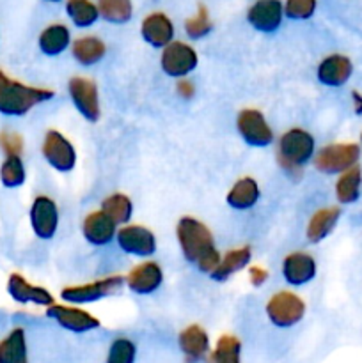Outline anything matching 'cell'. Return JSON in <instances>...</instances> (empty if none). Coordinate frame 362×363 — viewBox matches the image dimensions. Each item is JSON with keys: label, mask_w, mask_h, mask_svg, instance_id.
<instances>
[{"label": "cell", "mask_w": 362, "mask_h": 363, "mask_svg": "<svg viewBox=\"0 0 362 363\" xmlns=\"http://www.w3.org/2000/svg\"><path fill=\"white\" fill-rule=\"evenodd\" d=\"M102 211L116 225H128L133 216V202L126 194H110L103 199Z\"/></svg>", "instance_id": "29"}, {"label": "cell", "mask_w": 362, "mask_h": 363, "mask_svg": "<svg viewBox=\"0 0 362 363\" xmlns=\"http://www.w3.org/2000/svg\"><path fill=\"white\" fill-rule=\"evenodd\" d=\"M197 52L183 41H172L162 50V57H160V66H162L163 73L176 80L187 78L197 67Z\"/></svg>", "instance_id": "11"}, {"label": "cell", "mask_w": 362, "mask_h": 363, "mask_svg": "<svg viewBox=\"0 0 362 363\" xmlns=\"http://www.w3.org/2000/svg\"><path fill=\"white\" fill-rule=\"evenodd\" d=\"M71 53H73L75 60L82 66H94L105 57L106 46L96 35H85V38H78L77 41H73Z\"/></svg>", "instance_id": "28"}, {"label": "cell", "mask_w": 362, "mask_h": 363, "mask_svg": "<svg viewBox=\"0 0 362 363\" xmlns=\"http://www.w3.org/2000/svg\"><path fill=\"white\" fill-rule=\"evenodd\" d=\"M361 149H362V133H361Z\"/></svg>", "instance_id": "42"}, {"label": "cell", "mask_w": 362, "mask_h": 363, "mask_svg": "<svg viewBox=\"0 0 362 363\" xmlns=\"http://www.w3.org/2000/svg\"><path fill=\"white\" fill-rule=\"evenodd\" d=\"M212 30V20H209V13L204 6H199V11L192 18H188L185 23V32L188 38L201 39L209 34Z\"/></svg>", "instance_id": "35"}, {"label": "cell", "mask_w": 362, "mask_h": 363, "mask_svg": "<svg viewBox=\"0 0 362 363\" xmlns=\"http://www.w3.org/2000/svg\"><path fill=\"white\" fill-rule=\"evenodd\" d=\"M0 363H28L27 333L23 328H13L0 340Z\"/></svg>", "instance_id": "25"}, {"label": "cell", "mask_w": 362, "mask_h": 363, "mask_svg": "<svg viewBox=\"0 0 362 363\" xmlns=\"http://www.w3.org/2000/svg\"><path fill=\"white\" fill-rule=\"evenodd\" d=\"M259 197H261V190L254 177H240L234 181L233 186L229 188L226 195V202L229 208L236 209V211H247L258 204Z\"/></svg>", "instance_id": "23"}, {"label": "cell", "mask_w": 362, "mask_h": 363, "mask_svg": "<svg viewBox=\"0 0 362 363\" xmlns=\"http://www.w3.org/2000/svg\"><path fill=\"white\" fill-rule=\"evenodd\" d=\"M316 0H286L284 14L291 20H307L314 14Z\"/></svg>", "instance_id": "36"}, {"label": "cell", "mask_w": 362, "mask_h": 363, "mask_svg": "<svg viewBox=\"0 0 362 363\" xmlns=\"http://www.w3.org/2000/svg\"><path fill=\"white\" fill-rule=\"evenodd\" d=\"M251 259L252 248L248 247V245L233 248V250L226 252V255L220 259V264L216 266V269L209 277H212L215 282H226V280H229L234 273L247 268V266L251 264Z\"/></svg>", "instance_id": "24"}, {"label": "cell", "mask_w": 362, "mask_h": 363, "mask_svg": "<svg viewBox=\"0 0 362 363\" xmlns=\"http://www.w3.org/2000/svg\"><path fill=\"white\" fill-rule=\"evenodd\" d=\"M351 105L357 116H362V94L358 91H351Z\"/></svg>", "instance_id": "40"}, {"label": "cell", "mask_w": 362, "mask_h": 363, "mask_svg": "<svg viewBox=\"0 0 362 363\" xmlns=\"http://www.w3.org/2000/svg\"><path fill=\"white\" fill-rule=\"evenodd\" d=\"M208 363H241V342L234 335H222L208 357Z\"/></svg>", "instance_id": "31"}, {"label": "cell", "mask_w": 362, "mask_h": 363, "mask_svg": "<svg viewBox=\"0 0 362 363\" xmlns=\"http://www.w3.org/2000/svg\"><path fill=\"white\" fill-rule=\"evenodd\" d=\"M316 273H318V264L309 252H290L283 259V277L290 286L300 287L311 284L316 279Z\"/></svg>", "instance_id": "15"}, {"label": "cell", "mask_w": 362, "mask_h": 363, "mask_svg": "<svg viewBox=\"0 0 362 363\" xmlns=\"http://www.w3.org/2000/svg\"><path fill=\"white\" fill-rule=\"evenodd\" d=\"M66 13L70 20L80 28L91 27L99 18L98 6L92 4L91 0H67Z\"/></svg>", "instance_id": "32"}, {"label": "cell", "mask_w": 362, "mask_h": 363, "mask_svg": "<svg viewBox=\"0 0 362 363\" xmlns=\"http://www.w3.org/2000/svg\"><path fill=\"white\" fill-rule=\"evenodd\" d=\"M28 222L35 238L43 241L53 240L59 229V206L48 195H38L28 209Z\"/></svg>", "instance_id": "10"}, {"label": "cell", "mask_w": 362, "mask_h": 363, "mask_svg": "<svg viewBox=\"0 0 362 363\" xmlns=\"http://www.w3.org/2000/svg\"><path fill=\"white\" fill-rule=\"evenodd\" d=\"M6 289L11 300L20 305H35V307L48 308L50 305L55 303L48 289L41 286H34L20 273H11L9 279H7Z\"/></svg>", "instance_id": "14"}, {"label": "cell", "mask_w": 362, "mask_h": 363, "mask_svg": "<svg viewBox=\"0 0 362 363\" xmlns=\"http://www.w3.org/2000/svg\"><path fill=\"white\" fill-rule=\"evenodd\" d=\"M137 360V346L128 337H117L112 340L106 353L105 363H135Z\"/></svg>", "instance_id": "34"}, {"label": "cell", "mask_w": 362, "mask_h": 363, "mask_svg": "<svg viewBox=\"0 0 362 363\" xmlns=\"http://www.w3.org/2000/svg\"><path fill=\"white\" fill-rule=\"evenodd\" d=\"M177 344L183 353L185 360L188 363H199L209 357L212 353V344L209 335L201 325H188L177 335Z\"/></svg>", "instance_id": "17"}, {"label": "cell", "mask_w": 362, "mask_h": 363, "mask_svg": "<svg viewBox=\"0 0 362 363\" xmlns=\"http://www.w3.org/2000/svg\"><path fill=\"white\" fill-rule=\"evenodd\" d=\"M361 155L362 149L358 144L334 142V144H327L319 151H316L312 163L319 172L334 176V174H343L357 167Z\"/></svg>", "instance_id": "4"}, {"label": "cell", "mask_w": 362, "mask_h": 363, "mask_svg": "<svg viewBox=\"0 0 362 363\" xmlns=\"http://www.w3.org/2000/svg\"><path fill=\"white\" fill-rule=\"evenodd\" d=\"M141 34L153 48H165L174 41V25L170 18L163 13H151L144 18Z\"/></svg>", "instance_id": "21"}, {"label": "cell", "mask_w": 362, "mask_h": 363, "mask_svg": "<svg viewBox=\"0 0 362 363\" xmlns=\"http://www.w3.org/2000/svg\"><path fill=\"white\" fill-rule=\"evenodd\" d=\"M116 241L124 254L142 259L155 255L156 248H158L155 233L138 223H128V225L117 229Z\"/></svg>", "instance_id": "12"}, {"label": "cell", "mask_w": 362, "mask_h": 363, "mask_svg": "<svg viewBox=\"0 0 362 363\" xmlns=\"http://www.w3.org/2000/svg\"><path fill=\"white\" fill-rule=\"evenodd\" d=\"M236 130L241 140L251 147H266L273 144L275 135L266 121L265 113L258 108H243L236 116Z\"/></svg>", "instance_id": "8"}, {"label": "cell", "mask_w": 362, "mask_h": 363, "mask_svg": "<svg viewBox=\"0 0 362 363\" xmlns=\"http://www.w3.org/2000/svg\"><path fill=\"white\" fill-rule=\"evenodd\" d=\"M46 315L57 323L60 328L67 330L71 333H87L99 328L102 323L91 312L82 311L77 305H59L53 303L46 308Z\"/></svg>", "instance_id": "13"}, {"label": "cell", "mask_w": 362, "mask_h": 363, "mask_svg": "<svg viewBox=\"0 0 362 363\" xmlns=\"http://www.w3.org/2000/svg\"><path fill=\"white\" fill-rule=\"evenodd\" d=\"M284 18V4L280 0H258L251 6L247 13V20L256 30L275 32L280 27Z\"/></svg>", "instance_id": "19"}, {"label": "cell", "mask_w": 362, "mask_h": 363, "mask_svg": "<svg viewBox=\"0 0 362 363\" xmlns=\"http://www.w3.org/2000/svg\"><path fill=\"white\" fill-rule=\"evenodd\" d=\"M27 181V169H25V163L21 156H6L0 165V183L4 188H14L23 186V183Z\"/></svg>", "instance_id": "30"}, {"label": "cell", "mask_w": 362, "mask_h": 363, "mask_svg": "<svg viewBox=\"0 0 362 363\" xmlns=\"http://www.w3.org/2000/svg\"><path fill=\"white\" fill-rule=\"evenodd\" d=\"M82 234L84 240L92 247H105L110 241L116 240L117 225L102 211H91L82 222Z\"/></svg>", "instance_id": "20"}, {"label": "cell", "mask_w": 362, "mask_h": 363, "mask_svg": "<svg viewBox=\"0 0 362 363\" xmlns=\"http://www.w3.org/2000/svg\"><path fill=\"white\" fill-rule=\"evenodd\" d=\"M124 284L131 293L138 294V296H148V294L156 293L163 284L162 266L155 261L141 262L130 269Z\"/></svg>", "instance_id": "16"}, {"label": "cell", "mask_w": 362, "mask_h": 363, "mask_svg": "<svg viewBox=\"0 0 362 363\" xmlns=\"http://www.w3.org/2000/svg\"><path fill=\"white\" fill-rule=\"evenodd\" d=\"M336 199L339 204L350 206L361 199L362 195V169L361 167H353V169L346 170V172L339 174L336 181Z\"/></svg>", "instance_id": "27"}, {"label": "cell", "mask_w": 362, "mask_h": 363, "mask_svg": "<svg viewBox=\"0 0 362 363\" xmlns=\"http://www.w3.org/2000/svg\"><path fill=\"white\" fill-rule=\"evenodd\" d=\"M351 74H353V62L350 57L341 53L327 55L316 69V78L327 87H343L344 84H348Z\"/></svg>", "instance_id": "18"}, {"label": "cell", "mask_w": 362, "mask_h": 363, "mask_svg": "<svg viewBox=\"0 0 362 363\" xmlns=\"http://www.w3.org/2000/svg\"><path fill=\"white\" fill-rule=\"evenodd\" d=\"M55 98V91L34 87L11 78L0 69V113L7 117H21L34 106Z\"/></svg>", "instance_id": "2"}, {"label": "cell", "mask_w": 362, "mask_h": 363, "mask_svg": "<svg viewBox=\"0 0 362 363\" xmlns=\"http://www.w3.org/2000/svg\"><path fill=\"white\" fill-rule=\"evenodd\" d=\"M176 91H177V94H180L181 98H185V99H190L192 96L195 94L194 84H192L190 80H187V78H181V80H177Z\"/></svg>", "instance_id": "39"}, {"label": "cell", "mask_w": 362, "mask_h": 363, "mask_svg": "<svg viewBox=\"0 0 362 363\" xmlns=\"http://www.w3.org/2000/svg\"><path fill=\"white\" fill-rule=\"evenodd\" d=\"M268 272L265 268H261V266H251L248 268V280H251V284L254 287H261L268 280Z\"/></svg>", "instance_id": "38"}, {"label": "cell", "mask_w": 362, "mask_h": 363, "mask_svg": "<svg viewBox=\"0 0 362 363\" xmlns=\"http://www.w3.org/2000/svg\"><path fill=\"white\" fill-rule=\"evenodd\" d=\"M126 279L123 275H110L105 279L92 280V282L80 284V286H67L60 291V298L70 305H87L96 303L99 300L116 294L124 286Z\"/></svg>", "instance_id": "6"}, {"label": "cell", "mask_w": 362, "mask_h": 363, "mask_svg": "<svg viewBox=\"0 0 362 363\" xmlns=\"http://www.w3.org/2000/svg\"><path fill=\"white\" fill-rule=\"evenodd\" d=\"M67 94L77 112L89 123H98L102 117L98 84L91 78L73 77L67 82Z\"/></svg>", "instance_id": "7"}, {"label": "cell", "mask_w": 362, "mask_h": 363, "mask_svg": "<svg viewBox=\"0 0 362 363\" xmlns=\"http://www.w3.org/2000/svg\"><path fill=\"white\" fill-rule=\"evenodd\" d=\"M41 152L45 162L57 172H71L77 167V149L60 131L48 130L43 138Z\"/></svg>", "instance_id": "9"}, {"label": "cell", "mask_w": 362, "mask_h": 363, "mask_svg": "<svg viewBox=\"0 0 362 363\" xmlns=\"http://www.w3.org/2000/svg\"><path fill=\"white\" fill-rule=\"evenodd\" d=\"M176 240L183 257L197 266L199 272L212 275L220 264L222 255L216 250L212 230L201 220L194 216H183L177 220Z\"/></svg>", "instance_id": "1"}, {"label": "cell", "mask_w": 362, "mask_h": 363, "mask_svg": "<svg viewBox=\"0 0 362 363\" xmlns=\"http://www.w3.org/2000/svg\"><path fill=\"white\" fill-rule=\"evenodd\" d=\"M316 140L304 128H291L277 140V162L291 177H300L305 165L314 160Z\"/></svg>", "instance_id": "3"}, {"label": "cell", "mask_w": 362, "mask_h": 363, "mask_svg": "<svg viewBox=\"0 0 362 363\" xmlns=\"http://www.w3.org/2000/svg\"><path fill=\"white\" fill-rule=\"evenodd\" d=\"M39 50L48 57H57L66 52L71 45V32L66 25L53 23L48 25L39 34Z\"/></svg>", "instance_id": "26"}, {"label": "cell", "mask_w": 362, "mask_h": 363, "mask_svg": "<svg viewBox=\"0 0 362 363\" xmlns=\"http://www.w3.org/2000/svg\"><path fill=\"white\" fill-rule=\"evenodd\" d=\"M99 16L112 23H124L133 14L131 0H98Z\"/></svg>", "instance_id": "33"}, {"label": "cell", "mask_w": 362, "mask_h": 363, "mask_svg": "<svg viewBox=\"0 0 362 363\" xmlns=\"http://www.w3.org/2000/svg\"><path fill=\"white\" fill-rule=\"evenodd\" d=\"M341 220V208L337 206H329V208H319L312 213V216L307 222V229H305V236H307L309 243L318 245L323 240L334 233Z\"/></svg>", "instance_id": "22"}, {"label": "cell", "mask_w": 362, "mask_h": 363, "mask_svg": "<svg viewBox=\"0 0 362 363\" xmlns=\"http://www.w3.org/2000/svg\"><path fill=\"white\" fill-rule=\"evenodd\" d=\"M23 137L14 131H2L0 133V149L6 156H21L23 155Z\"/></svg>", "instance_id": "37"}, {"label": "cell", "mask_w": 362, "mask_h": 363, "mask_svg": "<svg viewBox=\"0 0 362 363\" xmlns=\"http://www.w3.org/2000/svg\"><path fill=\"white\" fill-rule=\"evenodd\" d=\"M48 2H59V0H48Z\"/></svg>", "instance_id": "41"}, {"label": "cell", "mask_w": 362, "mask_h": 363, "mask_svg": "<svg viewBox=\"0 0 362 363\" xmlns=\"http://www.w3.org/2000/svg\"><path fill=\"white\" fill-rule=\"evenodd\" d=\"M266 318L277 328H291L304 319L305 301L293 291H277L266 301Z\"/></svg>", "instance_id": "5"}]
</instances>
